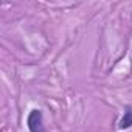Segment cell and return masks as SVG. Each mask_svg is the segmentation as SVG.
Here are the masks:
<instances>
[{"label":"cell","mask_w":132,"mask_h":132,"mask_svg":"<svg viewBox=\"0 0 132 132\" xmlns=\"http://www.w3.org/2000/svg\"><path fill=\"white\" fill-rule=\"evenodd\" d=\"M27 127L30 132H48L44 124V112L40 109H31L28 112Z\"/></svg>","instance_id":"cell-1"},{"label":"cell","mask_w":132,"mask_h":132,"mask_svg":"<svg viewBox=\"0 0 132 132\" xmlns=\"http://www.w3.org/2000/svg\"><path fill=\"white\" fill-rule=\"evenodd\" d=\"M117 127L120 130H127L132 127V104H126L124 106V110H123V115L117 124Z\"/></svg>","instance_id":"cell-2"}]
</instances>
